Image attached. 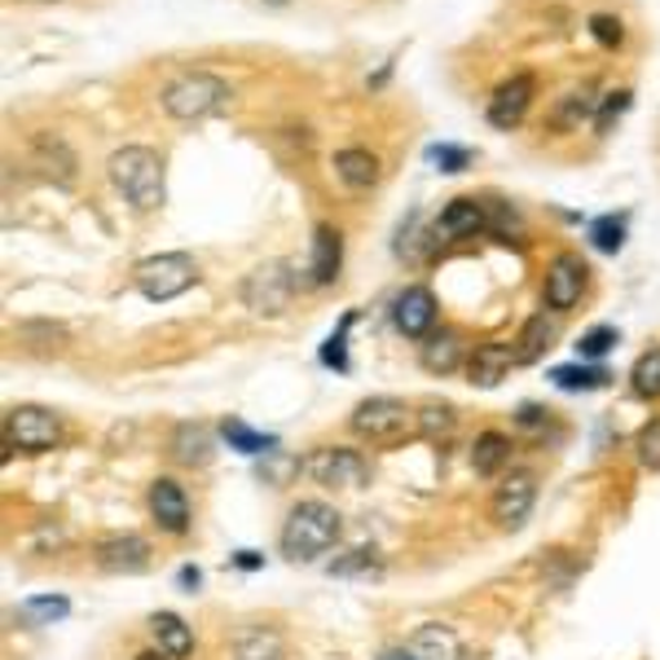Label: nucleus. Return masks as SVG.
<instances>
[{
    "mask_svg": "<svg viewBox=\"0 0 660 660\" xmlns=\"http://www.w3.org/2000/svg\"><path fill=\"white\" fill-rule=\"evenodd\" d=\"M339 533H343L339 511H334L330 502L309 497V502H296V506H291V515H287L278 542H282V555H287L291 564H313L318 555H327L330 546L339 542Z\"/></svg>",
    "mask_w": 660,
    "mask_h": 660,
    "instance_id": "f257e3e1",
    "label": "nucleus"
},
{
    "mask_svg": "<svg viewBox=\"0 0 660 660\" xmlns=\"http://www.w3.org/2000/svg\"><path fill=\"white\" fill-rule=\"evenodd\" d=\"M630 388H635V396H643V401H660V348L643 352V357L635 361Z\"/></svg>",
    "mask_w": 660,
    "mask_h": 660,
    "instance_id": "c85d7f7f",
    "label": "nucleus"
},
{
    "mask_svg": "<svg viewBox=\"0 0 660 660\" xmlns=\"http://www.w3.org/2000/svg\"><path fill=\"white\" fill-rule=\"evenodd\" d=\"M586 278H590L586 260L573 256V251H559V256L546 265V287H542L546 309H550V313L577 309V300H581V291H586Z\"/></svg>",
    "mask_w": 660,
    "mask_h": 660,
    "instance_id": "1a4fd4ad",
    "label": "nucleus"
},
{
    "mask_svg": "<svg viewBox=\"0 0 660 660\" xmlns=\"http://www.w3.org/2000/svg\"><path fill=\"white\" fill-rule=\"evenodd\" d=\"M617 339H621L617 327H595L577 339V352H581V357H590V361H599L608 348H617Z\"/></svg>",
    "mask_w": 660,
    "mask_h": 660,
    "instance_id": "72a5a7b5",
    "label": "nucleus"
},
{
    "mask_svg": "<svg viewBox=\"0 0 660 660\" xmlns=\"http://www.w3.org/2000/svg\"><path fill=\"white\" fill-rule=\"evenodd\" d=\"M111 181L115 189L137 207V212H155L164 207L167 189H164V159L146 146H124L111 155Z\"/></svg>",
    "mask_w": 660,
    "mask_h": 660,
    "instance_id": "f03ea898",
    "label": "nucleus"
},
{
    "mask_svg": "<svg viewBox=\"0 0 660 660\" xmlns=\"http://www.w3.org/2000/svg\"><path fill=\"white\" fill-rule=\"evenodd\" d=\"M97 564L106 568V573H146L151 568V546H146V537H137V533H124V537H106L102 546H97Z\"/></svg>",
    "mask_w": 660,
    "mask_h": 660,
    "instance_id": "2eb2a0df",
    "label": "nucleus"
},
{
    "mask_svg": "<svg viewBox=\"0 0 660 660\" xmlns=\"http://www.w3.org/2000/svg\"><path fill=\"white\" fill-rule=\"evenodd\" d=\"M414 427L423 441H445L454 432V405H441V401H427L419 414H414Z\"/></svg>",
    "mask_w": 660,
    "mask_h": 660,
    "instance_id": "cd10ccee",
    "label": "nucleus"
},
{
    "mask_svg": "<svg viewBox=\"0 0 660 660\" xmlns=\"http://www.w3.org/2000/svg\"><path fill=\"white\" fill-rule=\"evenodd\" d=\"M489 229V207L481 198H454L441 216H436V238L454 243V238H476Z\"/></svg>",
    "mask_w": 660,
    "mask_h": 660,
    "instance_id": "4468645a",
    "label": "nucleus"
},
{
    "mask_svg": "<svg viewBox=\"0 0 660 660\" xmlns=\"http://www.w3.org/2000/svg\"><path fill=\"white\" fill-rule=\"evenodd\" d=\"M291 291H296V278L287 274V265L269 260V265H260V269H251V274H247V282H243V305H247L251 313L278 318V313L287 309Z\"/></svg>",
    "mask_w": 660,
    "mask_h": 660,
    "instance_id": "6e6552de",
    "label": "nucleus"
},
{
    "mask_svg": "<svg viewBox=\"0 0 660 660\" xmlns=\"http://www.w3.org/2000/svg\"><path fill=\"white\" fill-rule=\"evenodd\" d=\"M383 660H410V652H392V657H383Z\"/></svg>",
    "mask_w": 660,
    "mask_h": 660,
    "instance_id": "c03bdc74",
    "label": "nucleus"
},
{
    "mask_svg": "<svg viewBox=\"0 0 660 660\" xmlns=\"http://www.w3.org/2000/svg\"><path fill=\"white\" fill-rule=\"evenodd\" d=\"M410 660H472V652L463 648V639L450 626H423L414 630V639L405 643Z\"/></svg>",
    "mask_w": 660,
    "mask_h": 660,
    "instance_id": "a211bd4d",
    "label": "nucleus"
},
{
    "mask_svg": "<svg viewBox=\"0 0 660 660\" xmlns=\"http://www.w3.org/2000/svg\"><path fill=\"white\" fill-rule=\"evenodd\" d=\"M506 463H511V436H502V432H481L476 445H472V467H476V476L489 481Z\"/></svg>",
    "mask_w": 660,
    "mask_h": 660,
    "instance_id": "b1692460",
    "label": "nucleus"
},
{
    "mask_svg": "<svg viewBox=\"0 0 660 660\" xmlns=\"http://www.w3.org/2000/svg\"><path fill=\"white\" fill-rule=\"evenodd\" d=\"M533 93H537V84H533V75H528V71H519V75L502 80V84H497V93L489 97V124L502 128V133H511V128L528 115Z\"/></svg>",
    "mask_w": 660,
    "mask_h": 660,
    "instance_id": "f8f14e48",
    "label": "nucleus"
},
{
    "mask_svg": "<svg viewBox=\"0 0 660 660\" xmlns=\"http://www.w3.org/2000/svg\"><path fill=\"white\" fill-rule=\"evenodd\" d=\"M635 450H639V463H643L648 472H660V419H652V423L639 432Z\"/></svg>",
    "mask_w": 660,
    "mask_h": 660,
    "instance_id": "c9c22d12",
    "label": "nucleus"
},
{
    "mask_svg": "<svg viewBox=\"0 0 660 660\" xmlns=\"http://www.w3.org/2000/svg\"><path fill=\"white\" fill-rule=\"evenodd\" d=\"M146 506H151V519L159 524V533H167V537H185L189 533V497H185V489L172 476L151 481Z\"/></svg>",
    "mask_w": 660,
    "mask_h": 660,
    "instance_id": "9b49d317",
    "label": "nucleus"
},
{
    "mask_svg": "<svg viewBox=\"0 0 660 660\" xmlns=\"http://www.w3.org/2000/svg\"><path fill=\"white\" fill-rule=\"evenodd\" d=\"M511 365H519L511 343H497V339L494 343H476V352L467 361V383L472 388H497L511 374Z\"/></svg>",
    "mask_w": 660,
    "mask_h": 660,
    "instance_id": "dca6fc26",
    "label": "nucleus"
},
{
    "mask_svg": "<svg viewBox=\"0 0 660 660\" xmlns=\"http://www.w3.org/2000/svg\"><path fill=\"white\" fill-rule=\"evenodd\" d=\"M550 339H555V322H550L546 313H533V318L524 322V330H519V339H515V361H519V365L542 361L546 348H550Z\"/></svg>",
    "mask_w": 660,
    "mask_h": 660,
    "instance_id": "5701e85b",
    "label": "nucleus"
},
{
    "mask_svg": "<svg viewBox=\"0 0 660 660\" xmlns=\"http://www.w3.org/2000/svg\"><path fill=\"white\" fill-rule=\"evenodd\" d=\"M194 278H198V269H194V260H189L185 251L151 256V260H142V265H137V274H133L137 291H142L146 300H155V305L185 296V291L194 287Z\"/></svg>",
    "mask_w": 660,
    "mask_h": 660,
    "instance_id": "423d86ee",
    "label": "nucleus"
},
{
    "mask_svg": "<svg viewBox=\"0 0 660 660\" xmlns=\"http://www.w3.org/2000/svg\"><path fill=\"white\" fill-rule=\"evenodd\" d=\"M590 243H595V251L617 256V251L626 247V216H599V220L590 225Z\"/></svg>",
    "mask_w": 660,
    "mask_h": 660,
    "instance_id": "7c9ffc66",
    "label": "nucleus"
},
{
    "mask_svg": "<svg viewBox=\"0 0 660 660\" xmlns=\"http://www.w3.org/2000/svg\"><path fill=\"white\" fill-rule=\"evenodd\" d=\"M612 374L599 370V365H555L550 370V383L564 388V392H599Z\"/></svg>",
    "mask_w": 660,
    "mask_h": 660,
    "instance_id": "a878e982",
    "label": "nucleus"
},
{
    "mask_svg": "<svg viewBox=\"0 0 660 660\" xmlns=\"http://www.w3.org/2000/svg\"><path fill=\"white\" fill-rule=\"evenodd\" d=\"M18 612H22L27 621H35V626H53V621H62V617L71 612V604H66V599H49V595H44V599H27Z\"/></svg>",
    "mask_w": 660,
    "mask_h": 660,
    "instance_id": "2f4dec72",
    "label": "nucleus"
},
{
    "mask_svg": "<svg viewBox=\"0 0 660 660\" xmlns=\"http://www.w3.org/2000/svg\"><path fill=\"white\" fill-rule=\"evenodd\" d=\"M590 31H595V40H599V44H608V49H617V44L626 40L621 18H612V13H595V18H590Z\"/></svg>",
    "mask_w": 660,
    "mask_h": 660,
    "instance_id": "4c0bfd02",
    "label": "nucleus"
},
{
    "mask_svg": "<svg viewBox=\"0 0 660 660\" xmlns=\"http://www.w3.org/2000/svg\"><path fill=\"white\" fill-rule=\"evenodd\" d=\"M220 436H225L229 450H238V454H274V450H278V436L256 432V427H247L243 419H225V423H220Z\"/></svg>",
    "mask_w": 660,
    "mask_h": 660,
    "instance_id": "393cba45",
    "label": "nucleus"
},
{
    "mask_svg": "<svg viewBox=\"0 0 660 660\" xmlns=\"http://www.w3.org/2000/svg\"><path fill=\"white\" fill-rule=\"evenodd\" d=\"M339 265H343V238H339V229L318 225L313 229V256H309V287H330L339 278Z\"/></svg>",
    "mask_w": 660,
    "mask_h": 660,
    "instance_id": "6ab92c4d",
    "label": "nucleus"
},
{
    "mask_svg": "<svg viewBox=\"0 0 660 660\" xmlns=\"http://www.w3.org/2000/svg\"><path fill=\"white\" fill-rule=\"evenodd\" d=\"M348 427L361 441H370V445H396L414 427V410L405 401H396V396H370V401H361L352 410Z\"/></svg>",
    "mask_w": 660,
    "mask_h": 660,
    "instance_id": "39448f33",
    "label": "nucleus"
},
{
    "mask_svg": "<svg viewBox=\"0 0 660 660\" xmlns=\"http://www.w3.org/2000/svg\"><path fill=\"white\" fill-rule=\"evenodd\" d=\"M181 467H207L212 454H216V441H212V427L203 423H181L172 432V450H167Z\"/></svg>",
    "mask_w": 660,
    "mask_h": 660,
    "instance_id": "aec40b11",
    "label": "nucleus"
},
{
    "mask_svg": "<svg viewBox=\"0 0 660 660\" xmlns=\"http://www.w3.org/2000/svg\"><path fill=\"white\" fill-rule=\"evenodd\" d=\"M590 111H595V97H590V89H573V93H564V102L555 106L550 124H555V128H577V124H581Z\"/></svg>",
    "mask_w": 660,
    "mask_h": 660,
    "instance_id": "c756f323",
    "label": "nucleus"
},
{
    "mask_svg": "<svg viewBox=\"0 0 660 660\" xmlns=\"http://www.w3.org/2000/svg\"><path fill=\"white\" fill-rule=\"evenodd\" d=\"M238 660H282V648H278L274 635L256 630V635H247V639L238 643Z\"/></svg>",
    "mask_w": 660,
    "mask_h": 660,
    "instance_id": "473e14b6",
    "label": "nucleus"
},
{
    "mask_svg": "<svg viewBox=\"0 0 660 660\" xmlns=\"http://www.w3.org/2000/svg\"><path fill=\"white\" fill-rule=\"evenodd\" d=\"M626 111H630V89L608 93V97H604V111H599V120H595V133H612V124H617Z\"/></svg>",
    "mask_w": 660,
    "mask_h": 660,
    "instance_id": "f704fd0d",
    "label": "nucleus"
},
{
    "mask_svg": "<svg viewBox=\"0 0 660 660\" xmlns=\"http://www.w3.org/2000/svg\"><path fill=\"white\" fill-rule=\"evenodd\" d=\"M334 176L348 185V189H370L379 181V159L361 146H348V151H334Z\"/></svg>",
    "mask_w": 660,
    "mask_h": 660,
    "instance_id": "4be33fe9",
    "label": "nucleus"
},
{
    "mask_svg": "<svg viewBox=\"0 0 660 660\" xmlns=\"http://www.w3.org/2000/svg\"><path fill=\"white\" fill-rule=\"evenodd\" d=\"M427 164H436V172H463L472 164V151H463V146H427Z\"/></svg>",
    "mask_w": 660,
    "mask_h": 660,
    "instance_id": "e433bc0d",
    "label": "nucleus"
},
{
    "mask_svg": "<svg viewBox=\"0 0 660 660\" xmlns=\"http://www.w3.org/2000/svg\"><path fill=\"white\" fill-rule=\"evenodd\" d=\"M269 4H287V0H269Z\"/></svg>",
    "mask_w": 660,
    "mask_h": 660,
    "instance_id": "a18cd8bd",
    "label": "nucleus"
},
{
    "mask_svg": "<svg viewBox=\"0 0 660 660\" xmlns=\"http://www.w3.org/2000/svg\"><path fill=\"white\" fill-rule=\"evenodd\" d=\"M489 229L502 243H511V229L519 234V220H515V212H506V203H489Z\"/></svg>",
    "mask_w": 660,
    "mask_h": 660,
    "instance_id": "58836bf2",
    "label": "nucleus"
},
{
    "mask_svg": "<svg viewBox=\"0 0 660 660\" xmlns=\"http://www.w3.org/2000/svg\"><path fill=\"white\" fill-rule=\"evenodd\" d=\"M533 502H537V481H533L528 472H511V476L497 485L494 502H489V515H494L497 528L515 533V528H524Z\"/></svg>",
    "mask_w": 660,
    "mask_h": 660,
    "instance_id": "9d476101",
    "label": "nucleus"
},
{
    "mask_svg": "<svg viewBox=\"0 0 660 660\" xmlns=\"http://www.w3.org/2000/svg\"><path fill=\"white\" fill-rule=\"evenodd\" d=\"M392 318H396V330L405 339H419L423 343L436 330V296L427 287H405L396 296V305H392Z\"/></svg>",
    "mask_w": 660,
    "mask_h": 660,
    "instance_id": "ddd939ff",
    "label": "nucleus"
},
{
    "mask_svg": "<svg viewBox=\"0 0 660 660\" xmlns=\"http://www.w3.org/2000/svg\"><path fill=\"white\" fill-rule=\"evenodd\" d=\"M151 639L167 660H185L194 652V630L176 617V612H155L151 617Z\"/></svg>",
    "mask_w": 660,
    "mask_h": 660,
    "instance_id": "412c9836",
    "label": "nucleus"
},
{
    "mask_svg": "<svg viewBox=\"0 0 660 660\" xmlns=\"http://www.w3.org/2000/svg\"><path fill=\"white\" fill-rule=\"evenodd\" d=\"M463 352H467V343H463L458 330H432V334L419 343V365H423L427 374H454V370L463 365Z\"/></svg>",
    "mask_w": 660,
    "mask_h": 660,
    "instance_id": "f3484780",
    "label": "nucleus"
},
{
    "mask_svg": "<svg viewBox=\"0 0 660 660\" xmlns=\"http://www.w3.org/2000/svg\"><path fill=\"white\" fill-rule=\"evenodd\" d=\"M181 586L194 590V586H198V568H181Z\"/></svg>",
    "mask_w": 660,
    "mask_h": 660,
    "instance_id": "79ce46f5",
    "label": "nucleus"
},
{
    "mask_svg": "<svg viewBox=\"0 0 660 660\" xmlns=\"http://www.w3.org/2000/svg\"><path fill=\"white\" fill-rule=\"evenodd\" d=\"M35 164H44V176H58V185L75 181V159L58 137H40L35 142Z\"/></svg>",
    "mask_w": 660,
    "mask_h": 660,
    "instance_id": "bb28decb",
    "label": "nucleus"
},
{
    "mask_svg": "<svg viewBox=\"0 0 660 660\" xmlns=\"http://www.w3.org/2000/svg\"><path fill=\"white\" fill-rule=\"evenodd\" d=\"M62 441V419L44 405H13L4 414V454H49Z\"/></svg>",
    "mask_w": 660,
    "mask_h": 660,
    "instance_id": "20e7f679",
    "label": "nucleus"
},
{
    "mask_svg": "<svg viewBox=\"0 0 660 660\" xmlns=\"http://www.w3.org/2000/svg\"><path fill=\"white\" fill-rule=\"evenodd\" d=\"M159 102H164V111L172 120H207V115L229 111L234 89L225 80L207 75V71H189V75H181V80L167 84Z\"/></svg>",
    "mask_w": 660,
    "mask_h": 660,
    "instance_id": "7ed1b4c3",
    "label": "nucleus"
},
{
    "mask_svg": "<svg viewBox=\"0 0 660 660\" xmlns=\"http://www.w3.org/2000/svg\"><path fill=\"white\" fill-rule=\"evenodd\" d=\"M348 327H352V313L343 318V327L334 330V334L327 339V348H322V361H327V365H339V370L348 365V361H343V330H348Z\"/></svg>",
    "mask_w": 660,
    "mask_h": 660,
    "instance_id": "ea45409f",
    "label": "nucleus"
},
{
    "mask_svg": "<svg viewBox=\"0 0 660 660\" xmlns=\"http://www.w3.org/2000/svg\"><path fill=\"white\" fill-rule=\"evenodd\" d=\"M260 559H256V550H238V568H256Z\"/></svg>",
    "mask_w": 660,
    "mask_h": 660,
    "instance_id": "37998d69",
    "label": "nucleus"
},
{
    "mask_svg": "<svg viewBox=\"0 0 660 660\" xmlns=\"http://www.w3.org/2000/svg\"><path fill=\"white\" fill-rule=\"evenodd\" d=\"M546 414H550V410H537V405H519V427L537 432V427H546Z\"/></svg>",
    "mask_w": 660,
    "mask_h": 660,
    "instance_id": "a19ab883",
    "label": "nucleus"
},
{
    "mask_svg": "<svg viewBox=\"0 0 660 660\" xmlns=\"http://www.w3.org/2000/svg\"><path fill=\"white\" fill-rule=\"evenodd\" d=\"M305 472L318 485H327V489H361L370 481V463L357 450H348V445H322V450H313V458L305 463Z\"/></svg>",
    "mask_w": 660,
    "mask_h": 660,
    "instance_id": "0eeeda50",
    "label": "nucleus"
}]
</instances>
